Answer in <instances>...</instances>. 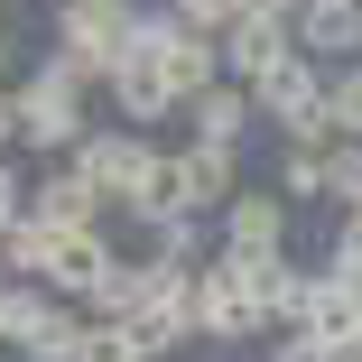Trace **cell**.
<instances>
[{
    "label": "cell",
    "mask_w": 362,
    "mask_h": 362,
    "mask_svg": "<svg viewBox=\"0 0 362 362\" xmlns=\"http://www.w3.org/2000/svg\"><path fill=\"white\" fill-rule=\"evenodd\" d=\"M130 19H139V0H56V65L65 75H84V84H112V65L130 56Z\"/></svg>",
    "instance_id": "cell-1"
},
{
    "label": "cell",
    "mask_w": 362,
    "mask_h": 362,
    "mask_svg": "<svg viewBox=\"0 0 362 362\" xmlns=\"http://www.w3.org/2000/svg\"><path fill=\"white\" fill-rule=\"evenodd\" d=\"M10 93H19V139H28V149L75 158V139L93 130V103H84L93 84H84V75H65V65L47 56L37 75H28V84H10Z\"/></svg>",
    "instance_id": "cell-2"
},
{
    "label": "cell",
    "mask_w": 362,
    "mask_h": 362,
    "mask_svg": "<svg viewBox=\"0 0 362 362\" xmlns=\"http://www.w3.org/2000/svg\"><path fill=\"white\" fill-rule=\"evenodd\" d=\"M75 168L93 177L103 204H130V214H139V195L158 186L168 149H149V130H84V139H75Z\"/></svg>",
    "instance_id": "cell-3"
},
{
    "label": "cell",
    "mask_w": 362,
    "mask_h": 362,
    "mask_svg": "<svg viewBox=\"0 0 362 362\" xmlns=\"http://www.w3.org/2000/svg\"><path fill=\"white\" fill-rule=\"evenodd\" d=\"M251 112L279 121V139H334V130H325V65H316V56L269 65V75L251 84Z\"/></svg>",
    "instance_id": "cell-4"
},
{
    "label": "cell",
    "mask_w": 362,
    "mask_h": 362,
    "mask_svg": "<svg viewBox=\"0 0 362 362\" xmlns=\"http://www.w3.org/2000/svg\"><path fill=\"white\" fill-rule=\"evenodd\" d=\"M204 344H251L269 316L251 307V288H242V269H233V251H214V269H195V316H186Z\"/></svg>",
    "instance_id": "cell-5"
},
{
    "label": "cell",
    "mask_w": 362,
    "mask_h": 362,
    "mask_svg": "<svg viewBox=\"0 0 362 362\" xmlns=\"http://www.w3.org/2000/svg\"><path fill=\"white\" fill-rule=\"evenodd\" d=\"M233 269H242V288H251V307L288 334V325H307V307H316V269H298V260H279V251H233Z\"/></svg>",
    "instance_id": "cell-6"
},
{
    "label": "cell",
    "mask_w": 362,
    "mask_h": 362,
    "mask_svg": "<svg viewBox=\"0 0 362 362\" xmlns=\"http://www.w3.org/2000/svg\"><path fill=\"white\" fill-rule=\"evenodd\" d=\"M298 56V19H233L223 28V75L233 84H260L269 65H288Z\"/></svg>",
    "instance_id": "cell-7"
},
{
    "label": "cell",
    "mask_w": 362,
    "mask_h": 362,
    "mask_svg": "<svg viewBox=\"0 0 362 362\" xmlns=\"http://www.w3.org/2000/svg\"><path fill=\"white\" fill-rule=\"evenodd\" d=\"M288 214H298V204H288L279 186H242L223 204V251H279L288 242Z\"/></svg>",
    "instance_id": "cell-8"
},
{
    "label": "cell",
    "mask_w": 362,
    "mask_h": 362,
    "mask_svg": "<svg viewBox=\"0 0 362 362\" xmlns=\"http://www.w3.org/2000/svg\"><path fill=\"white\" fill-rule=\"evenodd\" d=\"M298 56L353 65L362 56V0H307V10H298Z\"/></svg>",
    "instance_id": "cell-9"
},
{
    "label": "cell",
    "mask_w": 362,
    "mask_h": 362,
    "mask_svg": "<svg viewBox=\"0 0 362 362\" xmlns=\"http://www.w3.org/2000/svg\"><path fill=\"white\" fill-rule=\"evenodd\" d=\"M103 269H112V242L93 223H56V260H47V288H56V298H93Z\"/></svg>",
    "instance_id": "cell-10"
},
{
    "label": "cell",
    "mask_w": 362,
    "mask_h": 362,
    "mask_svg": "<svg viewBox=\"0 0 362 362\" xmlns=\"http://www.w3.org/2000/svg\"><path fill=\"white\" fill-rule=\"evenodd\" d=\"M112 103H121V121H130V130H149V121L186 112V103L168 93V65H158V56H121V65H112Z\"/></svg>",
    "instance_id": "cell-11"
},
{
    "label": "cell",
    "mask_w": 362,
    "mask_h": 362,
    "mask_svg": "<svg viewBox=\"0 0 362 362\" xmlns=\"http://www.w3.org/2000/svg\"><path fill=\"white\" fill-rule=\"evenodd\" d=\"M28 214H37V223H103V195H93V177L75 158H65V168H47L28 186Z\"/></svg>",
    "instance_id": "cell-12"
},
{
    "label": "cell",
    "mask_w": 362,
    "mask_h": 362,
    "mask_svg": "<svg viewBox=\"0 0 362 362\" xmlns=\"http://www.w3.org/2000/svg\"><path fill=\"white\" fill-rule=\"evenodd\" d=\"M158 65H168V93H177V103H195L204 84H223V37H204V28H177Z\"/></svg>",
    "instance_id": "cell-13"
},
{
    "label": "cell",
    "mask_w": 362,
    "mask_h": 362,
    "mask_svg": "<svg viewBox=\"0 0 362 362\" xmlns=\"http://www.w3.org/2000/svg\"><path fill=\"white\" fill-rule=\"evenodd\" d=\"M186 112H195V139H223V149H242V130H251V84L223 75V84H204Z\"/></svg>",
    "instance_id": "cell-14"
},
{
    "label": "cell",
    "mask_w": 362,
    "mask_h": 362,
    "mask_svg": "<svg viewBox=\"0 0 362 362\" xmlns=\"http://www.w3.org/2000/svg\"><path fill=\"white\" fill-rule=\"evenodd\" d=\"M325 149H334V139H279V168H269V186H279L288 204L325 195Z\"/></svg>",
    "instance_id": "cell-15"
},
{
    "label": "cell",
    "mask_w": 362,
    "mask_h": 362,
    "mask_svg": "<svg viewBox=\"0 0 362 362\" xmlns=\"http://www.w3.org/2000/svg\"><path fill=\"white\" fill-rule=\"evenodd\" d=\"M47 260H56V223L19 214V223L0 233V269H19V279H47Z\"/></svg>",
    "instance_id": "cell-16"
},
{
    "label": "cell",
    "mask_w": 362,
    "mask_h": 362,
    "mask_svg": "<svg viewBox=\"0 0 362 362\" xmlns=\"http://www.w3.org/2000/svg\"><path fill=\"white\" fill-rule=\"evenodd\" d=\"M75 362H149V353H139L130 316H84V334H75Z\"/></svg>",
    "instance_id": "cell-17"
},
{
    "label": "cell",
    "mask_w": 362,
    "mask_h": 362,
    "mask_svg": "<svg viewBox=\"0 0 362 362\" xmlns=\"http://www.w3.org/2000/svg\"><path fill=\"white\" fill-rule=\"evenodd\" d=\"M325 130L334 139H362V56L325 75Z\"/></svg>",
    "instance_id": "cell-18"
},
{
    "label": "cell",
    "mask_w": 362,
    "mask_h": 362,
    "mask_svg": "<svg viewBox=\"0 0 362 362\" xmlns=\"http://www.w3.org/2000/svg\"><path fill=\"white\" fill-rule=\"evenodd\" d=\"M325 195H344V214L362 204V139H334L325 149Z\"/></svg>",
    "instance_id": "cell-19"
},
{
    "label": "cell",
    "mask_w": 362,
    "mask_h": 362,
    "mask_svg": "<svg viewBox=\"0 0 362 362\" xmlns=\"http://www.w3.org/2000/svg\"><path fill=\"white\" fill-rule=\"evenodd\" d=\"M334 260H325V279H344V288H362V204L344 214V223H334V242H325Z\"/></svg>",
    "instance_id": "cell-20"
},
{
    "label": "cell",
    "mask_w": 362,
    "mask_h": 362,
    "mask_svg": "<svg viewBox=\"0 0 362 362\" xmlns=\"http://www.w3.org/2000/svg\"><path fill=\"white\" fill-rule=\"evenodd\" d=\"M168 10H177L186 28H204V37H223V28H233V0H168Z\"/></svg>",
    "instance_id": "cell-21"
},
{
    "label": "cell",
    "mask_w": 362,
    "mask_h": 362,
    "mask_svg": "<svg viewBox=\"0 0 362 362\" xmlns=\"http://www.w3.org/2000/svg\"><path fill=\"white\" fill-rule=\"evenodd\" d=\"M19 214H28V177H19L10 158H0V233H10V223H19Z\"/></svg>",
    "instance_id": "cell-22"
},
{
    "label": "cell",
    "mask_w": 362,
    "mask_h": 362,
    "mask_svg": "<svg viewBox=\"0 0 362 362\" xmlns=\"http://www.w3.org/2000/svg\"><path fill=\"white\" fill-rule=\"evenodd\" d=\"M0 139H19V93H10V75H0Z\"/></svg>",
    "instance_id": "cell-23"
},
{
    "label": "cell",
    "mask_w": 362,
    "mask_h": 362,
    "mask_svg": "<svg viewBox=\"0 0 362 362\" xmlns=\"http://www.w3.org/2000/svg\"><path fill=\"white\" fill-rule=\"evenodd\" d=\"M10 56H19V37H10V10H0V75H10Z\"/></svg>",
    "instance_id": "cell-24"
},
{
    "label": "cell",
    "mask_w": 362,
    "mask_h": 362,
    "mask_svg": "<svg viewBox=\"0 0 362 362\" xmlns=\"http://www.w3.org/2000/svg\"><path fill=\"white\" fill-rule=\"evenodd\" d=\"M344 362H362V344H353V353H344Z\"/></svg>",
    "instance_id": "cell-25"
},
{
    "label": "cell",
    "mask_w": 362,
    "mask_h": 362,
    "mask_svg": "<svg viewBox=\"0 0 362 362\" xmlns=\"http://www.w3.org/2000/svg\"><path fill=\"white\" fill-rule=\"evenodd\" d=\"M0 10H10V0H0Z\"/></svg>",
    "instance_id": "cell-26"
},
{
    "label": "cell",
    "mask_w": 362,
    "mask_h": 362,
    "mask_svg": "<svg viewBox=\"0 0 362 362\" xmlns=\"http://www.w3.org/2000/svg\"><path fill=\"white\" fill-rule=\"evenodd\" d=\"M298 10H307V0H298Z\"/></svg>",
    "instance_id": "cell-27"
}]
</instances>
